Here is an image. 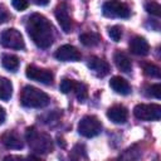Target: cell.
I'll return each mask as SVG.
<instances>
[{
    "mask_svg": "<svg viewBox=\"0 0 161 161\" xmlns=\"http://www.w3.org/2000/svg\"><path fill=\"white\" fill-rule=\"evenodd\" d=\"M26 31L34 44L42 49L49 48L54 42V29L52 23L42 14H31L25 24Z\"/></svg>",
    "mask_w": 161,
    "mask_h": 161,
    "instance_id": "6da1fadb",
    "label": "cell"
},
{
    "mask_svg": "<svg viewBox=\"0 0 161 161\" xmlns=\"http://www.w3.org/2000/svg\"><path fill=\"white\" fill-rule=\"evenodd\" d=\"M50 102V98L47 93L43 91L33 87V86H25L21 89L20 93V103L24 107L29 108H43L47 107Z\"/></svg>",
    "mask_w": 161,
    "mask_h": 161,
    "instance_id": "7a4b0ae2",
    "label": "cell"
},
{
    "mask_svg": "<svg viewBox=\"0 0 161 161\" xmlns=\"http://www.w3.org/2000/svg\"><path fill=\"white\" fill-rule=\"evenodd\" d=\"M29 147L36 153H48L53 150V141L49 135L39 132L35 127H28L25 132Z\"/></svg>",
    "mask_w": 161,
    "mask_h": 161,
    "instance_id": "3957f363",
    "label": "cell"
},
{
    "mask_svg": "<svg viewBox=\"0 0 161 161\" xmlns=\"http://www.w3.org/2000/svg\"><path fill=\"white\" fill-rule=\"evenodd\" d=\"M102 131V123L96 116H84L78 123V132L80 136L91 138L99 135Z\"/></svg>",
    "mask_w": 161,
    "mask_h": 161,
    "instance_id": "277c9868",
    "label": "cell"
},
{
    "mask_svg": "<svg viewBox=\"0 0 161 161\" xmlns=\"http://www.w3.org/2000/svg\"><path fill=\"white\" fill-rule=\"evenodd\" d=\"M0 43L3 47L9 48V49H15V50H21L25 48V43L23 39V35L19 30L10 28L5 29L0 36Z\"/></svg>",
    "mask_w": 161,
    "mask_h": 161,
    "instance_id": "5b68a950",
    "label": "cell"
},
{
    "mask_svg": "<svg viewBox=\"0 0 161 161\" xmlns=\"http://www.w3.org/2000/svg\"><path fill=\"white\" fill-rule=\"evenodd\" d=\"M133 114L136 118L142 121H157L161 117V107L158 104H137L133 108Z\"/></svg>",
    "mask_w": 161,
    "mask_h": 161,
    "instance_id": "8992f818",
    "label": "cell"
},
{
    "mask_svg": "<svg viewBox=\"0 0 161 161\" xmlns=\"http://www.w3.org/2000/svg\"><path fill=\"white\" fill-rule=\"evenodd\" d=\"M102 13L107 18H128L130 9L128 6L119 0H108L103 4Z\"/></svg>",
    "mask_w": 161,
    "mask_h": 161,
    "instance_id": "52a82bcc",
    "label": "cell"
},
{
    "mask_svg": "<svg viewBox=\"0 0 161 161\" xmlns=\"http://www.w3.org/2000/svg\"><path fill=\"white\" fill-rule=\"evenodd\" d=\"M25 74H26V77L29 79L39 82V83H43V84H47V86L52 84L53 79H54V75L49 69L38 68L35 65H28L26 70H25Z\"/></svg>",
    "mask_w": 161,
    "mask_h": 161,
    "instance_id": "ba28073f",
    "label": "cell"
},
{
    "mask_svg": "<svg viewBox=\"0 0 161 161\" xmlns=\"http://www.w3.org/2000/svg\"><path fill=\"white\" fill-rule=\"evenodd\" d=\"M54 57L60 62H78L82 55L75 47L70 44H64L57 49Z\"/></svg>",
    "mask_w": 161,
    "mask_h": 161,
    "instance_id": "9c48e42d",
    "label": "cell"
},
{
    "mask_svg": "<svg viewBox=\"0 0 161 161\" xmlns=\"http://www.w3.org/2000/svg\"><path fill=\"white\" fill-rule=\"evenodd\" d=\"M55 19L58 20V24L60 25L62 30L64 33H70V29H72V20H70V16L68 14V8L64 3L59 4L57 8H55Z\"/></svg>",
    "mask_w": 161,
    "mask_h": 161,
    "instance_id": "30bf717a",
    "label": "cell"
},
{
    "mask_svg": "<svg viewBox=\"0 0 161 161\" xmlns=\"http://www.w3.org/2000/svg\"><path fill=\"white\" fill-rule=\"evenodd\" d=\"M87 65L99 78L106 77L109 73V64L106 60H103V59H101L98 57H91L88 59V64Z\"/></svg>",
    "mask_w": 161,
    "mask_h": 161,
    "instance_id": "8fae6325",
    "label": "cell"
},
{
    "mask_svg": "<svg viewBox=\"0 0 161 161\" xmlns=\"http://www.w3.org/2000/svg\"><path fill=\"white\" fill-rule=\"evenodd\" d=\"M3 145L9 150H21L24 147V143L21 141V137L15 131H6L1 136Z\"/></svg>",
    "mask_w": 161,
    "mask_h": 161,
    "instance_id": "7c38bea8",
    "label": "cell"
},
{
    "mask_svg": "<svg viewBox=\"0 0 161 161\" xmlns=\"http://www.w3.org/2000/svg\"><path fill=\"white\" fill-rule=\"evenodd\" d=\"M107 117L113 122V123H117V125H122L127 121L128 118V111L126 107L121 106V104H116V106H112L111 108H108L107 111Z\"/></svg>",
    "mask_w": 161,
    "mask_h": 161,
    "instance_id": "4fadbf2b",
    "label": "cell"
},
{
    "mask_svg": "<svg viewBox=\"0 0 161 161\" xmlns=\"http://www.w3.org/2000/svg\"><path fill=\"white\" fill-rule=\"evenodd\" d=\"M130 50L136 55H147L150 52V45L145 38L135 36L130 42Z\"/></svg>",
    "mask_w": 161,
    "mask_h": 161,
    "instance_id": "5bb4252c",
    "label": "cell"
},
{
    "mask_svg": "<svg viewBox=\"0 0 161 161\" xmlns=\"http://www.w3.org/2000/svg\"><path fill=\"white\" fill-rule=\"evenodd\" d=\"M109 86H111V88H112L116 93L122 94V96H127V94L131 92V87H130L128 82H127L125 78L118 77V75H114V77L111 78Z\"/></svg>",
    "mask_w": 161,
    "mask_h": 161,
    "instance_id": "9a60e30c",
    "label": "cell"
},
{
    "mask_svg": "<svg viewBox=\"0 0 161 161\" xmlns=\"http://www.w3.org/2000/svg\"><path fill=\"white\" fill-rule=\"evenodd\" d=\"M113 60H114V64L116 67L125 72V73H128L131 69H132V63H131V59L130 57L125 53V52H121V50H117L113 55Z\"/></svg>",
    "mask_w": 161,
    "mask_h": 161,
    "instance_id": "2e32d148",
    "label": "cell"
},
{
    "mask_svg": "<svg viewBox=\"0 0 161 161\" xmlns=\"http://www.w3.org/2000/svg\"><path fill=\"white\" fill-rule=\"evenodd\" d=\"M11 94H13L11 82L5 77H0V99L9 101L11 98Z\"/></svg>",
    "mask_w": 161,
    "mask_h": 161,
    "instance_id": "e0dca14e",
    "label": "cell"
},
{
    "mask_svg": "<svg viewBox=\"0 0 161 161\" xmlns=\"http://www.w3.org/2000/svg\"><path fill=\"white\" fill-rule=\"evenodd\" d=\"M1 64L9 72H15L19 68V58L13 54H4L1 59Z\"/></svg>",
    "mask_w": 161,
    "mask_h": 161,
    "instance_id": "ac0fdd59",
    "label": "cell"
},
{
    "mask_svg": "<svg viewBox=\"0 0 161 161\" xmlns=\"http://www.w3.org/2000/svg\"><path fill=\"white\" fill-rule=\"evenodd\" d=\"M101 40V36L96 33H84L79 35V42L86 47H96Z\"/></svg>",
    "mask_w": 161,
    "mask_h": 161,
    "instance_id": "d6986e66",
    "label": "cell"
},
{
    "mask_svg": "<svg viewBox=\"0 0 161 161\" xmlns=\"http://www.w3.org/2000/svg\"><path fill=\"white\" fill-rule=\"evenodd\" d=\"M74 92H75V97L79 102H84L88 97V88L84 83H78L75 82V87H74Z\"/></svg>",
    "mask_w": 161,
    "mask_h": 161,
    "instance_id": "ffe728a7",
    "label": "cell"
},
{
    "mask_svg": "<svg viewBox=\"0 0 161 161\" xmlns=\"http://www.w3.org/2000/svg\"><path fill=\"white\" fill-rule=\"evenodd\" d=\"M143 70H145V74L151 77V78H160L161 77V73H160V68L155 64H146L143 67Z\"/></svg>",
    "mask_w": 161,
    "mask_h": 161,
    "instance_id": "44dd1931",
    "label": "cell"
},
{
    "mask_svg": "<svg viewBox=\"0 0 161 161\" xmlns=\"http://www.w3.org/2000/svg\"><path fill=\"white\" fill-rule=\"evenodd\" d=\"M74 87H75V80L69 79V78H64L60 82L59 89L62 93H69L70 91H74Z\"/></svg>",
    "mask_w": 161,
    "mask_h": 161,
    "instance_id": "7402d4cb",
    "label": "cell"
},
{
    "mask_svg": "<svg viewBox=\"0 0 161 161\" xmlns=\"http://www.w3.org/2000/svg\"><path fill=\"white\" fill-rule=\"evenodd\" d=\"M145 9H146V11L148 14L155 15V16H158L160 15V10H161V6H160V4L155 3V1H151V3H147L145 5Z\"/></svg>",
    "mask_w": 161,
    "mask_h": 161,
    "instance_id": "603a6c76",
    "label": "cell"
},
{
    "mask_svg": "<svg viewBox=\"0 0 161 161\" xmlns=\"http://www.w3.org/2000/svg\"><path fill=\"white\" fill-rule=\"evenodd\" d=\"M108 35L111 36V39H112L113 42H119L121 38H122V29H121L119 26H117V25L111 26V28L108 29Z\"/></svg>",
    "mask_w": 161,
    "mask_h": 161,
    "instance_id": "cb8c5ba5",
    "label": "cell"
},
{
    "mask_svg": "<svg viewBox=\"0 0 161 161\" xmlns=\"http://www.w3.org/2000/svg\"><path fill=\"white\" fill-rule=\"evenodd\" d=\"M72 157L73 158H87V155H86V148L83 145H75L73 147V151H72Z\"/></svg>",
    "mask_w": 161,
    "mask_h": 161,
    "instance_id": "d4e9b609",
    "label": "cell"
},
{
    "mask_svg": "<svg viewBox=\"0 0 161 161\" xmlns=\"http://www.w3.org/2000/svg\"><path fill=\"white\" fill-rule=\"evenodd\" d=\"M148 94H151L152 97L160 99L161 98V86L157 83V84H153L148 88Z\"/></svg>",
    "mask_w": 161,
    "mask_h": 161,
    "instance_id": "484cf974",
    "label": "cell"
},
{
    "mask_svg": "<svg viewBox=\"0 0 161 161\" xmlns=\"http://www.w3.org/2000/svg\"><path fill=\"white\" fill-rule=\"evenodd\" d=\"M29 1L28 0H13V6L18 10V11H23L28 8Z\"/></svg>",
    "mask_w": 161,
    "mask_h": 161,
    "instance_id": "4316f807",
    "label": "cell"
},
{
    "mask_svg": "<svg viewBox=\"0 0 161 161\" xmlns=\"http://www.w3.org/2000/svg\"><path fill=\"white\" fill-rule=\"evenodd\" d=\"M8 19H9V11L3 4H0V24L5 23Z\"/></svg>",
    "mask_w": 161,
    "mask_h": 161,
    "instance_id": "83f0119b",
    "label": "cell"
},
{
    "mask_svg": "<svg viewBox=\"0 0 161 161\" xmlns=\"http://www.w3.org/2000/svg\"><path fill=\"white\" fill-rule=\"evenodd\" d=\"M5 117H6V113H5V109L3 107H0V125L4 123L5 121Z\"/></svg>",
    "mask_w": 161,
    "mask_h": 161,
    "instance_id": "f1b7e54d",
    "label": "cell"
},
{
    "mask_svg": "<svg viewBox=\"0 0 161 161\" xmlns=\"http://www.w3.org/2000/svg\"><path fill=\"white\" fill-rule=\"evenodd\" d=\"M33 3H34V4H36V5L44 6V5H47V4L49 3V0H33Z\"/></svg>",
    "mask_w": 161,
    "mask_h": 161,
    "instance_id": "f546056e",
    "label": "cell"
}]
</instances>
